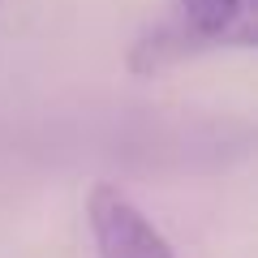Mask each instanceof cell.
I'll list each match as a JSON object with an SVG mask.
<instances>
[{
    "mask_svg": "<svg viewBox=\"0 0 258 258\" xmlns=\"http://www.w3.org/2000/svg\"><path fill=\"white\" fill-rule=\"evenodd\" d=\"M181 22L211 47H254V0H176Z\"/></svg>",
    "mask_w": 258,
    "mask_h": 258,
    "instance_id": "2",
    "label": "cell"
},
{
    "mask_svg": "<svg viewBox=\"0 0 258 258\" xmlns=\"http://www.w3.org/2000/svg\"><path fill=\"white\" fill-rule=\"evenodd\" d=\"M86 224L99 258H176L164 232L138 211V203L108 181L86 194Z\"/></svg>",
    "mask_w": 258,
    "mask_h": 258,
    "instance_id": "1",
    "label": "cell"
}]
</instances>
